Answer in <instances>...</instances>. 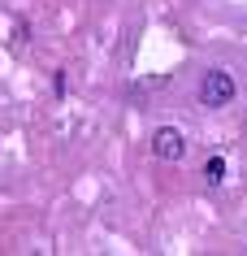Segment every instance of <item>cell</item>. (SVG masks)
<instances>
[{"mask_svg":"<svg viewBox=\"0 0 247 256\" xmlns=\"http://www.w3.org/2000/svg\"><path fill=\"white\" fill-rule=\"evenodd\" d=\"M152 152L161 161H182L187 156V139H182L178 126H161V130H152Z\"/></svg>","mask_w":247,"mask_h":256,"instance_id":"cell-2","label":"cell"},{"mask_svg":"<svg viewBox=\"0 0 247 256\" xmlns=\"http://www.w3.org/2000/svg\"><path fill=\"white\" fill-rule=\"evenodd\" d=\"M230 100H234L230 70H204V78H200V104L204 108H226Z\"/></svg>","mask_w":247,"mask_h":256,"instance_id":"cell-1","label":"cell"},{"mask_svg":"<svg viewBox=\"0 0 247 256\" xmlns=\"http://www.w3.org/2000/svg\"><path fill=\"white\" fill-rule=\"evenodd\" d=\"M204 178L213 182V187H221V178H226V161H221V156H208V165H204Z\"/></svg>","mask_w":247,"mask_h":256,"instance_id":"cell-3","label":"cell"}]
</instances>
